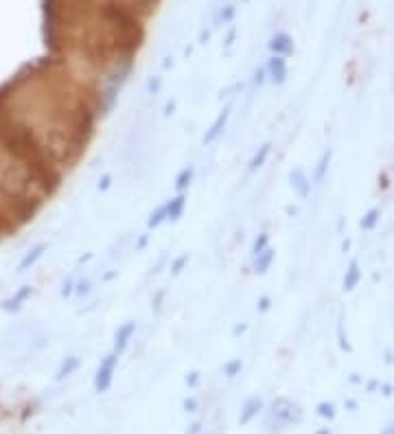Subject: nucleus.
Wrapping results in <instances>:
<instances>
[{"instance_id": "4468645a", "label": "nucleus", "mask_w": 394, "mask_h": 434, "mask_svg": "<svg viewBox=\"0 0 394 434\" xmlns=\"http://www.w3.org/2000/svg\"><path fill=\"white\" fill-rule=\"evenodd\" d=\"M77 366H79V360H77V358H68V364H64V366H62V371L57 373V380H64V378H68V375H71V373H73Z\"/></svg>"}, {"instance_id": "dca6fc26", "label": "nucleus", "mask_w": 394, "mask_h": 434, "mask_svg": "<svg viewBox=\"0 0 394 434\" xmlns=\"http://www.w3.org/2000/svg\"><path fill=\"white\" fill-rule=\"evenodd\" d=\"M357 281H359V270H357V266H353V268L348 270V277L344 279V287H346V289H353V287L357 285Z\"/></svg>"}, {"instance_id": "7ed1b4c3", "label": "nucleus", "mask_w": 394, "mask_h": 434, "mask_svg": "<svg viewBox=\"0 0 394 434\" xmlns=\"http://www.w3.org/2000/svg\"><path fill=\"white\" fill-rule=\"evenodd\" d=\"M228 119H230V112L228 110H224L219 117L215 119V123L210 125V130L206 132V136H204V145H213L219 136H222V132H224V128H226V123H228Z\"/></svg>"}, {"instance_id": "412c9836", "label": "nucleus", "mask_w": 394, "mask_h": 434, "mask_svg": "<svg viewBox=\"0 0 394 434\" xmlns=\"http://www.w3.org/2000/svg\"><path fill=\"white\" fill-rule=\"evenodd\" d=\"M99 189H101V191L110 189V176H103V180L99 182Z\"/></svg>"}, {"instance_id": "39448f33", "label": "nucleus", "mask_w": 394, "mask_h": 434, "mask_svg": "<svg viewBox=\"0 0 394 434\" xmlns=\"http://www.w3.org/2000/svg\"><path fill=\"white\" fill-rule=\"evenodd\" d=\"M274 257H276L274 248H267V250H263L261 254H256V257H254V272H256V274H265V272L269 270L271 262H274Z\"/></svg>"}, {"instance_id": "9d476101", "label": "nucleus", "mask_w": 394, "mask_h": 434, "mask_svg": "<svg viewBox=\"0 0 394 434\" xmlns=\"http://www.w3.org/2000/svg\"><path fill=\"white\" fill-rule=\"evenodd\" d=\"M269 152H271V145H263V148H261V152H256V154H254V158L250 160L248 173H254L256 169H261V167H263V162L267 160Z\"/></svg>"}, {"instance_id": "aec40b11", "label": "nucleus", "mask_w": 394, "mask_h": 434, "mask_svg": "<svg viewBox=\"0 0 394 434\" xmlns=\"http://www.w3.org/2000/svg\"><path fill=\"white\" fill-rule=\"evenodd\" d=\"M269 309V299H261L259 301V311H267Z\"/></svg>"}, {"instance_id": "20e7f679", "label": "nucleus", "mask_w": 394, "mask_h": 434, "mask_svg": "<svg viewBox=\"0 0 394 434\" xmlns=\"http://www.w3.org/2000/svg\"><path fill=\"white\" fill-rule=\"evenodd\" d=\"M167 215H169V222H177L182 215H185V209H187V193H177L173 200L167 202Z\"/></svg>"}, {"instance_id": "f03ea898", "label": "nucleus", "mask_w": 394, "mask_h": 434, "mask_svg": "<svg viewBox=\"0 0 394 434\" xmlns=\"http://www.w3.org/2000/svg\"><path fill=\"white\" fill-rule=\"evenodd\" d=\"M134 336H136V323L134 321H128L125 325H120L116 336H114V353L123 356L128 351V346H130Z\"/></svg>"}, {"instance_id": "f3484780", "label": "nucleus", "mask_w": 394, "mask_h": 434, "mask_svg": "<svg viewBox=\"0 0 394 434\" xmlns=\"http://www.w3.org/2000/svg\"><path fill=\"white\" fill-rule=\"evenodd\" d=\"M187 264H189V254H182V257H177L175 262H173V266H171L173 274H180V272H182V268H185Z\"/></svg>"}, {"instance_id": "6ab92c4d", "label": "nucleus", "mask_w": 394, "mask_h": 434, "mask_svg": "<svg viewBox=\"0 0 394 434\" xmlns=\"http://www.w3.org/2000/svg\"><path fill=\"white\" fill-rule=\"evenodd\" d=\"M375 222H377V211H370V213L366 215V219L361 222V226H363V228H373Z\"/></svg>"}, {"instance_id": "ddd939ff", "label": "nucleus", "mask_w": 394, "mask_h": 434, "mask_svg": "<svg viewBox=\"0 0 394 434\" xmlns=\"http://www.w3.org/2000/svg\"><path fill=\"white\" fill-rule=\"evenodd\" d=\"M271 75H274V81L276 83H283L285 81V64H283V60H274L271 62Z\"/></svg>"}, {"instance_id": "6e6552de", "label": "nucleus", "mask_w": 394, "mask_h": 434, "mask_svg": "<svg viewBox=\"0 0 394 434\" xmlns=\"http://www.w3.org/2000/svg\"><path fill=\"white\" fill-rule=\"evenodd\" d=\"M167 202H165V205H160L154 213H151L149 215V219H147V226L151 228V230H156V228H160L165 222H169V215H167Z\"/></svg>"}, {"instance_id": "0eeeda50", "label": "nucleus", "mask_w": 394, "mask_h": 434, "mask_svg": "<svg viewBox=\"0 0 394 434\" xmlns=\"http://www.w3.org/2000/svg\"><path fill=\"white\" fill-rule=\"evenodd\" d=\"M193 176H195V169L193 167H185L175 178V191L177 193H187V189L191 187L193 182Z\"/></svg>"}, {"instance_id": "a211bd4d", "label": "nucleus", "mask_w": 394, "mask_h": 434, "mask_svg": "<svg viewBox=\"0 0 394 434\" xmlns=\"http://www.w3.org/2000/svg\"><path fill=\"white\" fill-rule=\"evenodd\" d=\"M241 366H244V362H241V360H232V362H228V364H226V375H228V378H234V375L241 371Z\"/></svg>"}, {"instance_id": "1a4fd4ad", "label": "nucleus", "mask_w": 394, "mask_h": 434, "mask_svg": "<svg viewBox=\"0 0 394 434\" xmlns=\"http://www.w3.org/2000/svg\"><path fill=\"white\" fill-rule=\"evenodd\" d=\"M259 410H261V399H250V401L246 403V410H244V415L239 417V423H241V425L250 423V421H252V417H256V415H259Z\"/></svg>"}, {"instance_id": "2eb2a0df", "label": "nucleus", "mask_w": 394, "mask_h": 434, "mask_svg": "<svg viewBox=\"0 0 394 434\" xmlns=\"http://www.w3.org/2000/svg\"><path fill=\"white\" fill-rule=\"evenodd\" d=\"M269 248V235L267 233H263L256 242H254V246H252V257H256V254H261L263 250H267Z\"/></svg>"}, {"instance_id": "9b49d317", "label": "nucleus", "mask_w": 394, "mask_h": 434, "mask_svg": "<svg viewBox=\"0 0 394 434\" xmlns=\"http://www.w3.org/2000/svg\"><path fill=\"white\" fill-rule=\"evenodd\" d=\"M31 294H33V289L28 287V285H24V287L20 289V292H18V294H16L11 301H7V303H5V309H18V307H20V305H22V303H24L28 296H31Z\"/></svg>"}, {"instance_id": "423d86ee", "label": "nucleus", "mask_w": 394, "mask_h": 434, "mask_svg": "<svg viewBox=\"0 0 394 434\" xmlns=\"http://www.w3.org/2000/svg\"><path fill=\"white\" fill-rule=\"evenodd\" d=\"M44 250H46V244H38L31 252H28L22 262H20V266H18V272H24V270H28L31 266H36L40 259H42V254H44Z\"/></svg>"}, {"instance_id": "f257e3e1", "label": "nucleus", "mask_w": 394, "mask_h": 434, "mask_svg": "<svg viewBox=\"0 0 394 434\" xmlns=\"http://www.w3.org/2000/svg\"><path fill=\"white\" fill-rule=\"evenodd\" d=\"M118 358L114 351L110 356L103 358L99 371H97V378H95V391L97 393H105L110 386H112V380H114V371H116V364H118Z\"/></svg>"}, {"instance_id": "f8f14e48", "label": "nucleus", "mask_w": 394, "mask_h": 434, "mask_svg": "<svg viewBox=\"0 0 394 434\" xmlns=\"http://www.w3.org/2000/svg\"><path fill=\"white\" fill-rule=\"evenodd\" d=\"M291 185L298 189L300 195H307L309 193V185H307V178H305V173H302L300 169L291 173Z\"/></svg>"}]
</instances>
